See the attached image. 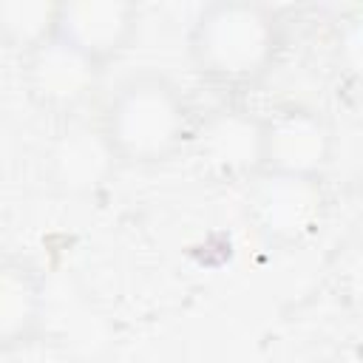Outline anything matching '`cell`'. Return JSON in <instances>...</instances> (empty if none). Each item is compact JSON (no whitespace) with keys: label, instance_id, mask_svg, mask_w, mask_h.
Listing matches in <instances>:
<instances>
[{"label":"cell","instance_id":"cell-12","mask_svg":"<svg viewBox=\"0 0 363 363\" xmlns=\"http://www.w3.org/2000/svg\"><path fill=\"white\" fill-rule=\"evenodd\" d=\"M332 286L337 301L352 312L363 315V238L343 247L332 264Z\"/></svg>","mask_w":363,"mask_h":363},{"label":"cell","instance_id":"cell-9","mask_svg":"<svg viewBox=\"0 0 363 363\" xmlns=\"http://www.w3.org/2000/svg\"><path fill=\"white\" fill-rule=\"evenodd\" d=\"M45 315L43 269L20 252L0 261V349L14 352L37 340Z\"/></svg>","mask_w":363,"mask_h":363},{"label":"cell","instance_id":"cell-11","mask_svg":"<svg viewBox=\"0 0 363 363\" xmlns=\"http://www.w3.org/2000/svg\"><path fill=\"white\" fill-rule=\"evenodd\" d=\"M329 60L337 79L346 88L363 94V9L352 11L335 26L329 43Z\"/></svg>","mask_w":363,"mask_h":363},{"label":"cell","instance_id":"cell-8","mask_svg":"<svg viewBox=\"0 0 363 363\" xmlns=\"http://www.w3.org/2000/svg\"><path fill=\"white\" fill-rule=\"evenodd\" d=\"M139 34V6L128 0H68L57 9V34L102 68L119 60Z\"/></svg>","mask_w":363,"mask_h":363},{"label":"cell","instance_id":"cell-7","mask_svg":"<svg viewBox=\"0 0 363 363\" xmlns=\"http://www.w3.org/2000/svg\"><path fill=\"white\" fill-rule=\"evenodd\" d=\"M119 162L99 128L68 119L43 153V173L48 184L65 196H94L116 173Z\"/></svg>","mask_w":363,"mask_h":363},{"label":"cell","instance_id":"cell-3","mask_svg":"<svg viewBox=\"0 0 363 363\" xmlns=\"http://www.w3.org/2000/svg\"><path fill=\"white\" fill-rule=\"evenodd\" d=\"M329 210L323 176L258 173L247 184L244 216L252 233L272 250H292L320 233Z\"/></svg>","mask_w":363,"mask_h":363},{"label":"cell","instance_id":"cell-4","mask_svg":"<svg viewBox=\"0 0 363 363\" xmlns=\"http://www.w3.org/2000/svg\"><path fill=\"white\" fill-rule=\"evenodd\" d=\"M264 170L323 176L335 156V128L329 116L306 102H284L261 113Z\"/></svg>","mask_w":363,"mask_h":363},{"label":"cell","instance_id":"cell-2","mask_svg":"<svg viewBox=\"0 0 363 363\" xmlns=\"http://www.w3.org/2000/svg\"><path fill=\"white\" fill-rule=\"evenodd\" d=\"M99 128L119 167H159L190 147L196 119L182 88L162 71L128 74L108 96Z\"/></svg>","mask_w":363,"mask_h":363},{"label":"cell","instance_id":"cell-5","mask_svg":"<svg viewBox=\"0 0 363 363\" xmlns=\"http://www.w3.org/2000/svg\"><path fill=\"white\" fill-rule=\"evenodd\" d=\"M190 147L207 179L218 184H250L264 173L261 113L218 108L196 122Z\"/></svg>","mask_w":363,"mask_h":363},{"label":"cell","instance_id":"cell-6","mask_svg":"<svg viewBox=\"0 0 363 363\" xmlns=\"http://www.w3.org/2000/svg\"><path fill=\"white\" fill-rule=\"evenodd\" d=\"M105 68L68 45L60 37H51L31 54L20 57V82L28 99L57 116L77 113L91 94L99 88Z\"/></svg>","mask_w":363,"mask_h":363},{"label":"cell","instance_id":"cell-10","mask_svg":"<svg viewBox=\"0 0 363 363\" xmlns=\"http://www.w3.org/2000/svg\"><path fill=\"white\" fill-rule=\"evenodd\" d=\"M57 9L51 0H3L0 3V37L17 54L26 57L57 34Z\"/></svg>","mask_w":363,"mask_h":363},{"label":"cell","instance_id":"cell-1","mask_svg":"<svg viewBox=\"0 0 363 363\" xmlns=\"http://www.w3.org/2000/svg\"><path fill=\"white\" fill-rule=\"evenodd\" d=\"M286 45L281 14L255 0H216L196 11L187 28L193 71L221 94L258 88Z\"/></svg>","mask_w":363,"mask_h":363}]
</instances>
